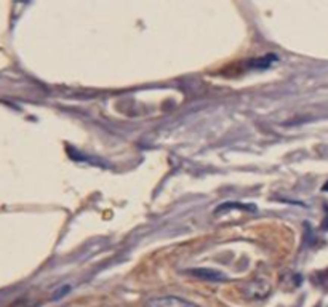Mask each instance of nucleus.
Listing matches in <instances>:
<instances>
[{"instance_id": "1", "label": "nucleus", "mask_w": 328, "mask_h": 307, "mask_svg": "<svg viewBox=\"0 0 328 307\" xmlns=\"http://www.w3.org/2000/svg\"><path fill=\"white\" fill-rule=\"evenodd\" d=\"M146 307H199V305L183 298H178V296H160V298L151 299L146 304Z\"/></svg>"}, {"instance_id": "2", "label": "nucleus", "mask_w": 328, "mask_h": 307, "mask_svg": "<svg viewBox=\"0 0 328 307\" xmlns=\"http://www.w3.org/2000/svg\"><path fill=\"white\" fill-rule=\"evenodd\" d=\"M268 293H269V285L264 283L263 280H253L247 288V294H250L254 299L266 298Z\"/></svg>"}]
</instances>
